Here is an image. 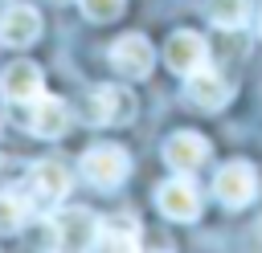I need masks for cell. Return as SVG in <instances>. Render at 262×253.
<instances>
[{"label":"cell","mask_w":262,"mask_h":253,"mask_svg":"<svg viewBox=\"0 0 262 253\" xmlns=\"http://www.w3.org/2000/svg\"><path fill=\"white\" fill-rule=\"evenodd\" d=\"M205 57H209L205 37H196L192 29H176V33L168 37V45H164V61H168V69L180 73V78H188L192 69H201Z\"/></svg>","instance_id":"10"},{"label":"cell","mask_w":262,"mask_h":253,"mask_svg":"<svg viewBox=\"0 0 262 253\" xmlns=\"http://www.w3.org/2000/svg\"><path fill=\"white\" fill-rule=\"evenodd\" d=\"M184 98H188L196 110H209V114H213V110H221V106L233 98V86H229L217 69H205V65H201V69H192V73L184 78Z\"/></svg>","instance_id":"7"},{"label":"cell","mask_w":262,"mask_h":253,"mask_svg":"<svg viewBox=\"0 0 262 253\" xmlns=\"http://www.w3.org/2000/svg\"><path fill=\"white\" fill-rule=\"evenodd\" d=\"M82 175H86L94 188L111 192V188H119V184L131 175V155H127L119 143H94V147L82 151Z\"/></svg>","instance_id":"2"},{"label":"cell","mask_w":262,"mask_h":253,"mask_svg":"<svg viewBox=\"0 0 262 253\" xmlns=\"http://www.w3.org/2000/svg\"><path fill=\"white\" fill-rule=\"evenodd\" d=\"M45 94V82H41V69L33 61H12L4 73H0V98L12 102V106H29Z\"/></svg>","instance_id":"8"},{"label":"cell","mask_w":262,"mask_h":253,"mask_svg":"<svg viewBox=\"0 0 262 253\" xmlns=\"http://www.w3.org/2000/svg\"><path fill=\"white\" fill-rule=\"evenodd\" d=\"M106 57H111L115 73H123V78H131V82L147 78L151 65H156V49H151V41H147L143 33H123V37L111 45Z\"/></svg>","instance_id":"5"},{"label":"cell","mask_w":262,"mask_h":253,"mask_svg":"<svg viewBox=\"0 0 262 253\" xmlns=\"http://www.w3.org/2000/svg\"><path fill=\"white\" fill-rule=\"evenodd\" d=\"M33 200L20 192H0V233H20L29 224Z\"/></svg>","instance_id":"15"},{"label":"cell","mask_w":262,"mask_h":253,"mask_svg":"<svg viewBox=\"0 0 262 253\" xmlns=\"http://www.w3.org/2000/svg\"><path fill=\"white\" fill-rule=\"evenodd\" d=\"M209 20L225 33H237L250 20V0H209Z\"/></svg>","instance_id":"16"},{"label":"cell","mask_w":262,"mask_h":253,"mask_svg":"<svg viewBox=\"0 0 262 253\" xmlns=\"http://www.w3.org/2000/svg\"><path fill=\"white\" fill-rule=\"evenodd\" d=\"M143 224L131 216V212H119V216H106L98 220V237L90 249H143Z\"/></svg>","instance_id":"14"},{"label":"cell","mask_w":262,"mask_h":253,"mask_svg":"<svg viewBox=\"0 0 262 253\" xmlns=\"http://www.w3.org/2000/svg\"><path fill=\"white\" fill-rule=\"evenodd\" d=\"M49 220L57 233V249H90L98 237V216L90 208H57Z\"/></svg>","instance_id":"6"},{"label":"cell","mask_w":262,"mask_h":253,"mask_svg":"<svg viewBox=\"0 0 262 253\" xmlns=\"http://www.w3.org/2000/svg\"><path fill=\"white\" fill-rule=\"evenodd\" d=\"M156 208H160V216H168L176 224H192L201 216V192L192 188V180L184 171H176L172 180H164L156 188Z\"/></svg>","instance_id":"3"},{"label":"cell","mask_w":262,"mask_h":253,"mask_svg":"<svg viewBox=\"0 0 262 253\" xmlns=\"http://www.w3.org/2000/svg\"><path fill=\"white\" fill-rule=\"evenodd\" d=\"M0 131H4V114H0Z\"/></svg>","instance_id":"19"},{"label":"cell","mask_w":262,"mask_h":253,"mask_svg":"<svg viewBox=\"0 0 262 253\" xmlns=\"http://www.w3.org/2000/svg\"><path fill=\"white\" fill-rule=\"evenodd\" d=\"M135 110H139L135 94L127 86H115V82H102L82 98V118L90 127H127L135 118Z\"/></svg>","instance_id":"1"},{"label":"cell","mask_w":262,"mask_h":253,"mask_svg":"<svg viewBox=\"0 0 262 253\" xmlns=\"http://www.w3.org/2000/svg\"><path fill=\"white\" fill-rule=\"evenodd\" d=\"M209 139L205 135H196V131H176L168 143H164V163L172 167V171H184V175H192L205 159H209Z\"/></svg>","instance_id":"11"},{"label":"cell","mask_w":262,"mask_h":253,"mask_svg":"<svg viewBox=\"0 0 262 253\" xmlns=\"http://www.w3.org/2000/svg\"><path fill=\"white\" fill-rule=\"evenodd\" d=\"M78 4H82L86 20H94V24H106V20L123 16V8H127V0H78Z\"/></svg>","instance_id":"17"},{"label":"cell","mask_w":262,"mask_h":253,"mask_svg":"<svg viewBox=\"0 0 262 253\" xmlns=\"http://www.w3.org/2000/svg\"><path fill=\"white\" fill-rule=\"evenodd\" d=\"M213 196H217L225 208H246V204L258 196V171H254V163L229 159V163L213 175Z\"/></svg>","instance_id":"4"},{"label":"cell","mask_w":262,"mask_h":253,"mask_svg":"<svg viewBox=\"0 0 262 253\" xmlns=\"http://www.w3.org/2000/svg\"><path fill=\"white\" fill-rule=\"evenodd\" d=\"M70 184H74V175H70V167H66L61 159H41V163H33L29 188H33V196H37L41 204H61V200L70 196Z\"/></svg>","instance_id":"12"},{"label":"cell","mask_w":262,"mask_h":253,"mask_svg":"<svg viewBox=\"0 0 262 253\" xmlns=\"http://www.w3.org/2000/svg\"><path fill=\"white\" fill-rule=\"evenodd\" d=\"M41 37V12L33 4H12L0 12V41L12 49H25Z\"/></svg>","instance_id":"13"},{"label":"cell","mask_w":262,"mask_h":253,"mask_svg":"<svg viewBox=\"0 0 262 253\" xmlns=\"http://www.w3.org/2000/svg\"><path fill=\"white\" fill-rule=\"evenodd\" d=\"M70 122H74V114L57 94H41L37 102H29V131L37 139H61L70 131Z\"/></svg>","instance_id":"9"},{"label":"cell","mask_w":262,"mask_h":253,"mask_svg":"<svg viewBox=\"0 0 262 253\" xmlns=\"http://www.w3.org/2000/svg\"><path fill=\"white\" fill-rule=\"evenodd\" d=\"M53 4H74V0H53Z\"/></svg>","instance_id":"18"},{"label":"cell","mask_w":262,"mask_h":253,"mask_svg":"<svg viewBox=\"0 0 262 253\" xmlns=\"http://www.w3.org/2000/svg\"><path fill=\"white\" fill-rule=\"evenodd\" d=\"M258 24H262V20H258Z\"/></svg>","instance_id":"20"}]
</instances>
